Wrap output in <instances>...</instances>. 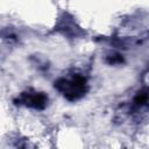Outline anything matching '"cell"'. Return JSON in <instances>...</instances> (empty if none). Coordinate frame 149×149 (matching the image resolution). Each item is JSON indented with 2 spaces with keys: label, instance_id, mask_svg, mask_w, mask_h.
Here are the masks:
<instances>
[{
  "label": "cell",
  "instance_id": "obj_3",
  "mask_svg": "<svg viewBox=\"0 0 149 149\" xmlns=\"http://www.w3.org/2000/svg\"><path fill=\"white\" fill-rule=\"evenodd\" d=\"M148 102H149V88H142L137 91V93L135 94L133 99V107L135 109H140L146 107Z\"/></svg>",
  "mask_w": 149,
  "mask_h": 149
},
{
  "label": "cell",
  "instance_id": "obj_4",
  "mask_svg": "<svg viewBox=\"0 0 149 149\" xmlns=\"http://www.w3.org/2000/svg\"><path fill=\"white\" fill-rule=\"evenodd\" d=\"M106 62L109 65L121 64V63H123V57H122V55H120L118 52H112V54H108L106 56Z\"/></svg>",
  "mask_w": 149,
  "mask_h": 149
},
{
  "label": "cell",
  "instance_id": "obj_1",
  "mask_svg": "<svg viewBox=\"0 0 149 149\" xmlns=\"http://www.w3.org/2000/svg\"><path fill=\"white\" fill-rule=\"evenodd\" d=\"M54 86L69 101H76L81 99L88 90L86 78L79 73L73 74L70 79L59 78L55 80Z\"/></svg>",
  "mask_w": 149,
  "mask_h": 149
},
{
  "label": "cell",
  "instance_id": "obj_2",
  "mask_svg": "<svg viewBox=\"0 0 149 149\" xmlns=\"http://www.w3.org/2000/svg\"><path fill=\"white\" fill-rule=\"evenodd\" d=\"M48 95L43 92H37V91H33V90H28L24 91L20 94V97L17 99L14 100V102L17 105H24L29 108L33 109H37V111H42L47 107L48 105Z\"/></svg>",
  "mask_w": 149,
  "mask_h": 149
}]
</instances>
